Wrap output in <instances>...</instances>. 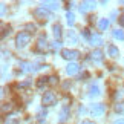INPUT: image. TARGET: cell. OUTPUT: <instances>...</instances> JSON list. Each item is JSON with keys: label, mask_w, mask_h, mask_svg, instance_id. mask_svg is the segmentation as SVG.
<instances>
[{"label": "cell", "mask_w": 124, "mask_h": 124, "mask_svg": "<svg viewBox=\"0 0 124 124\" xmlns=\"http://www.w3.org/2000/svg\"><path fill=\"white\" fill-rule=\"evenodd\" d=\"M90 112H92V115L93 116H97V118H101L104 115V112H106V106L101 103H98V104H92V107H90Z\"/></svg>", "instance_id": "4"}, {"label": "cell", "mask_w": 124, "mask_h": 124, "mask_svg": "<svg viewBox=\"0 0 124 124\" xmlns=\"http://www.w3.org/2000/svg\"><path fill=\"white\" fill-rule=\"evenodd\" d=\"M92 9H95V2H81V5H80V12L81 14L92 11Z\"/></svg>", "instance_id": "6"}, {"label": "cell", "mask_w": 124, "mask_h": 124, "mask_svg": "<svg viewBox=\"0 0 124 124\" xmlns=\"http://www.w3.org/2000/svg\"><path fill=\"white\" fill-rule=\"evenodd\" d=\"M18 66L22 68L23 72H28V74H29V72H34V70H35L34 64H32V63H26V61H20V63H18Z\"/></svg>", "instance_id": "9"}, {"label": "cell", "mask_w": 124, "mask_h": 124, "mask_svg": "<svg viewBox=\"0 0 124 124\" xmlns=\"http://www.w3.org/2000/svg\"><path fill=\"white\" fill-rule=\"evenodd\" d=\"M61 57L64 60H75L80 57V52L75 51V49H63L61 51Z\"/></svg>", "instance_id": "5"}, {"label": "cell", "mask_w": 124, "mask_h": 124, "mask_svg": "<svg viewBox=\"0 0 124 124\" xmlns=\"http://www.w3.org/2000/svg\"><path fill=\"white\" fill-rule=\"evenodd\" d=\"M66 40H68L69 45H77L78 37H77V34H75V31H69L68 34H66Z\"/></svg>", "instance_id": "10"}, {"label": "cell", "mask_w": 124, "mask_h": 124, "mask_svg": "<svg viewBox=\"0 0 124 124\" xmlns=\"http://www.w3.org/2000/svg\"><path fill=\"white\" fill-rule=\"evenodd\" d=\"M5 124H18V121L16 120V118H12V116H8L6 121H5Z\"/></svg>", "instance_id": "22"}, {"label": "cell", "mask_w": 124, "mask_h": 124, "mask_svg": "<svg viewBox=\"0 0 124 124\" xmlns=\"http://www.w3.org/2000/svg\"><path fill=\"white\" fill-rule=\"evenodd\" d=\"M78 112H80V113H84L86 110H84V107H80V109H78Z\"/></svg>", "instance_id": "32"}, {"label": "cell", "mask_w": 124, "mask_h": 124, "mask_svg": "<svg viewBox=\"0 0 124 124\" xmlns=\"http://www.w3.org/2000/svg\"><path fill=\"white\" fill-rule=\"evenodd\" d=\"M66 18H68V25H69V26H74V23H75L74 14H72V12H68V14H66Z\"/></svg>", "instance_id": "21"}, {"label": "cell", "mask_w": 124, "mask_h": 124, "mask_svg": "<svg viewBox=\"0 0 124 124\" xmlns=\"http://www.w3.org/2000/svg\"><path fill=\"white\" fill-rule=\"evenodd\" d=\"M103 55H104V54H103L100 49H95L92 54H90V58H92L93 61H101V60H103Z\"/></svg>", "instance_id": "12"}, {"label": "cell", "mask_w": 124, "mask_h": 124, "mask_svg": "<svg viewBox=\"0 0 124 124\" xmlns=\"http://www.w3.org/2000/svg\"><path fill=\"white\" fill-rule=\"evenodd\" d=\"M43 8H49V9H58V3L57 2H41Z\"/></svg>", "instance_id": "14"}, {"label": "cell", "mask_w": 124, "mask_h": 124, "mask_svg": "<svg viewBox=\"0 0 124 124\" xmlns=\"http://www.w3.org/2000/svg\"><path fill=\"white\" fill-rule=\"evenodd\" d=\"M47 83H49V77H41V78H39V81H37V86L43 87V86L47 84Z\"/></svg>", "instance_id": "20"}, {"label": "cell", "mask_w": 124, "mask_h": 124, "mask_svg": "<svg viewBox=\"0 0 124 124\" xmlns=\"http://www.w3.org/2000/svg\"><path fill=\"white\" fill-rule=\"evenodd\" d=\"M115 97H116V98H124V92H123V90H121V93H118V92H116Z\"/></svg>", "instance_id": "31"}, {"label": "cell", "mask_w": 124, "mask_h": 124, "mask_svg": "<svg viewBox=\"0 0 124 124\" xmlns=\"http://www.w3.org/2000/svg\"><path fill=\"white\" fill-rule=\"evenodd\" d=\"M100 95V89H98V86H92L90 87V93H89V97L90 98H93V97H98Z\"/></svg>", "instance_id": "19"}, {"label": "cell", "mask_w": 124, "mask_h": 124, "mask_svg": "<svg viewBox=\"0 0 124 124\" xmlns=\"http://www.w3.org/2000/svg\"><path fill=\"white\" fill-rule=\"evenodd\" d=\"M54 35H55L57 41H60V39H61V26L60 25H54Z\"/></svg>", "instance_id": "18"}, {"label": "cell", "mask_w": 124, "mask_h": 124, "mask_svg": "<svg viewBox=\"0 0 124 124\" xmlns=\"http://www.w3.org/2000/svg\"><path fill=\"white\" fill-rule=\"evenodd\" d=\"M55 83H57V77H54V75L49 77V84H55Z\"/></svg>", "instance_id": "26"}, {"label": "cell", "mask_w": 124, "mask_h": 124, "mask_svg": "<svg viewBox=\"0 0 124 124\" xmlns=\"http://www.w3.org/2000/svg\"><path fill=\"white\" fill-rule=\"evenodd\" d=\"M34 16L37 17V18H40V20H51L52 18V14L47 11L46 8H37L35 11H34Z\"/></svg>", "instance_id": "2"}, {"label": "cell", "mask_w": 124, "mask_h": 124, "mask_svg": "<svg viewBox=\"0 0 124 124\" xmlns=\"http://www.w3.org/2000/svg\"><path fill=\"white\" fill-rule=\"evenodd\" d=\"M115 110L116 112H123L124 110V106H123V104H116V106H115Z\"/></svg>", "instance_id": "25"}, {"label": "cell", "mask_w": 124, "mask_h": 124, "mask_svg": "<svg viewBox=\"0 0 124 124\" xmlns=\"http://www.w3.org/2000/svg\"><path fill=\"white\" fill-rule=\"evenodd\" d=\"M29 41H31V34L29 32H18V34L16 35V45H17L18 49L28 46Z\"/></svg>", "instance_id": "1"}, {"label": "cell", "mask_w": 124, "mask_h": 124, "mask_svg": "<svg viewBox=\"0 0 124 124\" xmlns=\"http://www.w3.org/2000/svg\"><path fill=\"white\" fill-rule=\"evenodd\" d=\"M112 35H113V39H116V40H124V31H121V29H115L112 32Z\"/></svg>", "instance_id": "17"}, {"label": "cell", "mask_w": 124, "mask_h": 124, "mask_svg": "<svg viewBox=\"0 0 124 124\" xmlns=\"http://www.w3.org/2000/svg\"><path fill=\"white\" fill-rule=\"evenodd\" d=\"M68 118H69V106H63V107H61V110H60L58 120H60V123H64Z\"/></svg>", "instance_id": "8"}, {"label": "cell", "mask_w": 124, "mask_h": 124, "mask_svg": "<svg viewBox=\"0 0 124 124\" xmlns=\"http://www.w3.org/2000/svg\"><path fill=\"white\" fill-rule=\"evenodd\" d=\"M41 103H43V106H54L57 103L55 93L54 92H45V95H43V98H41Z\"/></svg>", "instance_id": "3"}, {"label": "cell", "mask_w": 124, "mask_h": 124, "mask_svg": "<svg viewBox=\"0 0 124 124\" xmlns=\"http://www.w3.org/2000/svg\"><path fill=\"white\" fill-rule=\"evenodd\" d=\"M90 45H92V46H101V45H103V39H101V35H98V34H92V35H90Z\"/></svg>", "instance_id": "11"}, {"label": "cell", "mask_w": 124, "mask_h": 124, "mask_svg": "<svg viewBox=\"0 0 124 124\" xmlns=\"http://www.w3.org/2000/svg\"><path fill=\"white\" fill-rule=\"evenodd\" d=\"M18 86H22V87H26V86H29V81H23V83H20Z\"/></svg>", "instance_id": "30"}, {"label": "cell", "mask_w": 124, "mask_h": 124, "mask_svg": "<svg viewBox=\"0 0 124 124\" xmlns=\"http://www.w3.org/2000/svg\"><path fill=\"white\" fill-rule=\"evenodd\" d=\"M109 55H110V57H113V58H115V57H118V55H120V51H118V47L116 46H113V45H110V46H109Z\"/></svg>", "instance_id": "15"}, {"label": "cell", "mask_w": 124, "mask_h": 124, "mask_svg": "<svg viewBox=\"0 0 124 124\" xmlns=\"http://www.w3.org/2000/svg\"><path fill=\"white\" fill-rule=\"evenodd\" d=\"M80 70V66L77 63H69L68 66H66V74L68 75H75Z\"/></svg>", "instance_id": "7"}, {"label": "cell", "mask_w": 124, "mask_h": 124, "mask_svg": "<svg viewBox=\"0 0 124 124\" xmlns=\"http://www.w3.org/2000/svg\"><path fill=\"white\" fill-rule=\"evenodd\" d=\"M113 124H124V118H120V120L113 121Z\"/></svg>", "instance_id": "28"}, {"label": "cell", "mask_w": 124, "mask_h": 124, "mask_svg": "<svg viewBox=\"0 0 124 124\" xmlns=\"http://www.w3.org/2000/svg\"><path fill=\"white\" fill-rule=\"evenodd\" d=\"M80 124H95V123H93V121H89V120H83Z\"/></svg>", "instance_id": "29"}, {"label": "cell", "mask_w": 124, "mask_h": 124, "mask_svg": "<svg viewBox=\"0 0 124 124\" xmlns=\"http://www.w3.org/2000/svg\"><path fill=\"white\" fill-rule=\"evenodd\" d=\"M118 23H120L121 26H124V14H123V16H120V18H118Z\"/></svg>", "instance_id": "27"}, {"label": "cell", "mask_w": 124, "mask_h": 124, "mask_svg": "<svg viewBox=\"0 0 124 124\" xmlns=\"http://www.w3.org/2000/svg\"><path fill=\"white\" fill-rule=\"evenodd\" d=\"M45 47H46V35H40L39 43H37V49H39V51H45Z\"/></svg>", "instance_id": "13"}, {"label": "cell", "mask_w": 124, "mask_h": 124, "mask_svg": "<svg viewBox=\"0 0 124 124\" xmlns=\"http://www.w3.org/2000/svg\"><path fill=\"white\" fill-rule=\"evenodd\" d=\"M60 46H61V43L60 41H54V43H52V45H51V47H52V49H54V51H57V49H60Z\"/></svg>", "instance_id": "23"}, {"label": "cell", "mask_w": 124, "mask_h": 124, "mask_svg": "<svg viewBox=\"0 0 124 124\" xmlns=\"http://www.w3.org/2000/svg\"><path fill=\"white\" fill-rule=\"evenodd\" d=\"M98 28H100V31H106L109 28V20L107 18H101V20L98 22Z\"/></svg>", "instance_id": "16"}, {"label": "cell", "mask_w": 124, "mask_h": 124, "mask_svg": "<svg viewBox=\"0 0 124 124\" xmlns=\"http://www.w3.org/2000/svg\"><path fill=\"white\" fill-rule=\"evenodd\" d=\"M2 109H3V112H6V110H11L12 106H11V103H6V104H3V106H2Z\"/></svg>", "instance_id": "24"}]
</instances>
